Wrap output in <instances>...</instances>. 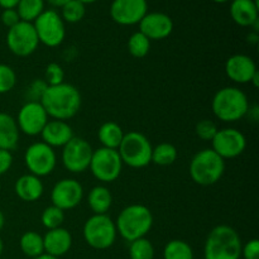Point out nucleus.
<instances>
[{
  "label": "nucleus",
  "instance_id": "obj_1",
  "mask_svg": "<svg viewBox=\"0 0 259 259\" xmlns=\"http://www.w3.org/2000/svg\"><path fill=\"white\" fill-rule=\"evenodd\" d=\"M40 104L48 118L66 121L78 113L82 98L76 86L62 82L60 85L48 86Z\"/></svg>",
  "mask_w": 259,
  "mask_h": 259
},
{
  "label": "nucleus",
  "instance_id": "obj_2",
  "mask_svg": "<svg viewBox=\"0 0 259 259\" xmlns=\"http://www.w3.org/2000/svg\"><path fill=\"white\" fill-rule=\"evenodd\" d=\"M243 243L240 235L229 225H217L207 235L204 245V259H239Z\"/></svg>",
  "mask_w": 259,
  "mask_h": 259
},
{
  "label": "nucleus",
  "instance_id": "obj_3",
  "mask_svg": "<svg viewBox=\"0 0 259 259\" xmlns=\"http://www.w3.org/2000/svg\"><path fill=\"white\" fill-rule=\"evenodd\" d=\"M250 103L247 94L235 86H227L217 91L211 101L214 115L224 123H235L248 115Z\"/></svg>",
  "mask_w": 259,
  "mask_h": 259
},
{
  "label": "nucleus",
  "instance_id": "obj_4",
  "mask_svg": "<svg viewBox=\"0 0 259 259\" xmlns=\"http://www.w3.org/2000/svg\"><path fill=\"white\" fill-rule=\"evenodd\" d=\"M153 214L147 206L141 204L128 205L116 218V232L124 240L131 243L146 238L153 227Z\"/></svg>",
  "mask_w": 259,
  "mask_h": 259
},
{
  "label": "nucleus",
  "instance_id": "obj_5",
  "mask_svg": "<svg viewBox=\"0 0 259 259\" xmlns=\"http://www.w3.org/2000/svg\"><path fill=\"white\" fill-rule=\"evenodd\" d=\"M225 172V161L211 148L199 151L189 166L192 181L200 186H212L222 180Z\"/></svg>",
  "mask_w": 259,
  "mask_h": 259
},
{
  "label": "nucleus",
  "instance_id": "obj_6",
  "mask_svg": "<svg viewBox=\"0 0 259 259\" xmlns=\"http://www.w3.org/2000/svg\"><path fill=\"white\" fill-rule=\"evenodd\" d=\"M152 149L151 142L143 133L128 132L124 134L118 152L123 164L138 169L152 163Z\"/></svg>",
  "mask_w": 259,
  "mask_h": 259
},
{
  "label": "nucleus",
  "instance_id": "obj_7",
  "mask_svg": "<svg viewBox=\"0 0 259 259\" xmlns=\"http://www.w3.org/2000/svg\"><path fill=\"white\" fill-rule=\"evenodd\" d=\"M85 242L96 250H105L113 247L116 240L115 222L108 214H94L82 228Z\"/></svg>",
  "mask_w": 259,
  "mask_h": 259
},
{
  "label": "nucleus",
  "instance_id": "obj_8",
  "mask_svg": "<svg viewBox=\"0 0 259 259\" xmlns=\"http://www.w3.org/2000/svg\"><path fill=\"white\" fill-rule=\"evenodd\" d=\"M123 166L118 149L100 147L93 152L89 169L98 181L110 184L119 179Z\"/></svg>",
  "mask_w": 259,
  "mask_h": 259
},
{
  "label": "nucleus",
  "instance_id": "obj_9",
  "mask_svg": "<svg viewBox=\"0 0 259 259\" xmlns=\"http://www.w3.org/2000/svg\"><path fill=\"white\" fill-rule=\"evenodd\" d=\"M39 43L50 48L58 47L65 40V22L55 10H45L33 23Z\"/></svg>",
  "mask_w": 259,
  "mask_h": 259
},
{
  "label": "nucleus",
  "instance_id": "obj_10",
  "mask_svg": "<svg viewBox=\"0 0 259 259\" xmlns=\"http://www.w3.org/2000/svg\"><path fill=\"white\" fill-rule=\"evenodd\" d=\"M7 46L13 55L18 57H28L37 51L39 46L37 33L33 23L20 20L7 33Z\"/></svg>",
  "mask_w": 259,
  "mask_h": 259
},
{
  "label": "nucleus",
  "instance_id": "obj_11",
  "mask_svg": "<svg viewBox=\"0 0 259 259\" xmlns=\"http://www.w3.org/2000/svg\"><path fill=\"white\" fill-rule=\"evenodd\" d=\"M24 163L29 174L37 177H45L52 174L57 164V156L52 147L43 142H35L27 148Z\"/></svg>",
  "mask_w": 259,
  "mask_h": 259
},
{
  "label": "nucleus",
  "instance_id": "obj_12",
  "mask_svg": "<svg viewBox=\"0 0 259 259\" xmlns=\"http://www.w3.org/2000/svg\"><path fill=\"white\" fill-rule=\"evenodd\" d=\"M93 147L80 137H73L65 147H62L61 161L63 167L71 174H82L90 166L93 157Z\"/></svg>",
  "mask_w": 259,
  "mask_h": 259
},
{
  "label": "nucleus",
  "instance_id": "obj_13",
  "mask_svg": "<svg viewBox=\"0 0 259 259\" xmlns=\"http://www.w3.org/2000/svg\"><path fill=\"white\" fill-rule=\"evenodd\" d=\"M247 138L235 128H223L218 131L211 141V149L223 159H233L244 153Z\"/></svg>",
  "mask_w": 259,
  "mask_h": 259
},
{
  "label": "nucleus",
  "instance_id": "obj_14",
  "mask_svg": "<svg viewBox=\"0 0 259 259\" xmlns=\"http://www.w3.org/2000/svg\"><path fill=\"white\" fill-rule=\"evenodd\" d=\"M48 120L50 118L42 104L34 101H25L15 119L20 133L29 137L39 136Z\"/></svg>",
  "mask_w": 259,
  "mask_h": 259
},
{
  "label": "nucleus",
  "instance_id": "obj_15",
  "mask_svg": "<svg viewBox=\"0 0 259 259\" xmlns=\"http://www.w3.org/2000/svg\"><path fill=\"white\" fill-rule=\"evenodd\" d=\"M83 199V187L77 180L62 179L53 186L51 201L53 206L68 211L81 204Z\"/></svg>",
  "mask_w": 259,
  "mask_h": 259
},
{
  "label": "nucleus",
  "instance_id": "obj_16",
  "mask_svg": "<svg viewBox=\"0 0 259 259\" xmlns=\"http://www.w3.org/2000/svg\"><path fill=\"white\" fill-rule=\"evenodd\" d=\"M147 0H114L110 7V15L120 25L139 24L147 14Z\"/></svg>",
  "mask_w": 259,
  "mask_h": 259
},
{
  "label": "nucleus",
  "instance_id": "obj_17",
  "mask_svg": "<svg viewBox=\"0 0 259 259\" xmlns=\"http://www.w3.org/2000/svg\"><path fill=\"white\" fill-rule=\"evenodd\" d=\"M258 72L254 60L248 55H233L225 62V73L235 83H250Z\"/></svg>",
  "mask_w": 259,
  "mask_h": 259
},
{
  "label": "nucleus",
  "instance_id": "obj_18",
  "mask_svg": "<svg viewBox=\"0 0 259 259\" xmlns=\"http://www.w3.org/2000/svg\"><path fill=\"white\" fill-rule=\"evenodd\" d=\"M174 30V22L163 13H147L139 22V32L149 40H161L168 37Z\"/></svg>",
  "mask_w": 259,
  "mask_h": 259
},
{
  "label": "nucleus",
  "instance_id": "obj_19",
  "mask_svg": "<svg viewBox=\"0 0 259 259\" xmlns=\"http://www.w3.org/2000/svg\"><path fill=\"white\" fill-rule=\"evenodd\" d=\"M39 136L42 137L43 143L52 147L53 149L62 148L75 137L72 128L67 121L55 120V119L47 121Z\"/></svg>",
  "mask_w": 259,
  "mask_h": 259
},
{
  "label": "nucleus",
  "instance_id": "obj_20",
  "mask_svg": "<svg viewBox=\"0 0 259 259\" xmlns=\"http://www.w3.org/2000/svg\"><path fill=\"white\" fill-rule=\"evenodd\" d=\"M43 245H45V253L60 258L68 253L72 247V235L62 227L47 230L43 237Z\"/></svg>",
  "mask_w": 259,
  "mask_h": 259
},
{
  "label": "nucleus",
  "instance_id": "obj_21",
  "mask_svg": "<svg viewBox=\"0 0 259 259\" xmlns=\"http://www.w3.org/2000/svg\"><path fill=\"white\" fill-rule=\"evenodd\" d=\"M14 190L20 200L27 202H34L42 197L43 192H45V186L39 177L32 174H27L17 180Z\"/></svg>",
  "mask_w": 259,
  "mask_h": 259
},
{
  "label": "nucleus",
  "instance_id": "obj_22",
  "mask_svg": "<svg viewBox=\"0 0 259 259\" xmlns=\"http://www.w3.org/2000/svg\"><path fill=\"white\" fill-rule=\"evenodd\" d=\"M258 0H234L230 5V15L240 27H252L258 20Z\"/></svg>",
  "mask_w": 259,
  "mask_h": 259
},
{
  "label": "nucleus",
  "instance_id": "obj_23",
  "mask_svg": "<svg viewBox=\"0 0 259 259\" xmlns=\"http://www.w3.org/2000/svg\"><path fill=\"white\" fill-rule=\"evenodd\" d=\"M20 132L10 114L0 113V149L14 151L19 143Z\"/></svg>",
  "mask_w": 259,
  "mask_h": 259
},
{
  "label": "nucleus",
  "instance_id": "obj_24",
  "mask_svg": "<svg viewBox=\"0 0 259 259\" xmlns=\"http://www.w3.org/2000/svg\"><path fill=\"white\" fill-rule=\"evenodd\" d=\"M88 204L94 214H106L113 205V195L108 187L98 185L89 192Z\"/></svg>",
  "mask_w": 259,
  "mask_h": 259
},
{
  "label": "nucleus",
  "instance_id": "obj_25",
  "mask_svg": "<svg viewBox=\"0 0 259 259\" xmlns=\"http://www.w3.org/2000/svg\"><path fill=\"white\" fill-rule=\"evenodd\" d=\"M124 132L121 126L115 121H105L101 124L98 131V138L101 147L110 149H118L124 138Z\"/></svg>",
  "mask_w": 259,
  "mask_h": 259
},
{
  "label": "nucleus",
  "instance_id": "obj_26",
  "mask_svg": "<svg viewBox=\"0 0 259 259\" xmlns=\"http://www.w3.org/2000/svg\"><path fill=\"white\" fill-rule=\"evenodd\" d=\"M19 247L23 254L30 258H37L45 253L43 237L35 232H27L20 237Z\"/></svg>",
  "mask_w": 259,
  "mask_h": 259
},
{
  "label": "nucleus",
  "instance_id": "obj_27",
  "mask_svg": "<svg viewBox=\"0 0 259 259\" xmlns=\"http://www.w3.org/2000/svg\"><path fill=\"white\" fill-rule=\"evenodd\" d=\"M45 12V0H19L17 13L22 22L32 23Z\"/></svg>",
  "mask_w": 259,
  "mask_h": 259
},
{
  "label": "nucleus",
  "instance_id": "obj_28",
  "mask_svg": "<svg viewBox=\"0 0 259 259\" xmlns=\"http://www.w3.org/2000/svg\"><path fill=\"white\" fill-rule=\"evenodd\" d=\"M179 157L177 148L171 143H159L152 149V162L158 166H171Z\"/></svg>",
  "mask_w": 259,
  "mask_h": 259
},
{
  "label": "nucleus",
  "instance_id": "obj_29",
  "mask_svg": "<svg viewBox=\"0 0 259 259\" xmlns=\"http://www.w3.org/2000/svg\"><path fill=\"white\" fill-rule=\"evenodd\" d=\"M163 259H194V250L185 240H169L164 245Z\"/></svg>",
  "mask_w": 259,
  "mask_h": 259
},
{
  "label": "nucleus",
  "instance_id": "obj_30",
  "mask_svg": "<svg viewBox=\"0 0 259 259\" xmlns=\"http://www.w3.org/2000/svg\"><path fill=\"white\" fill-rule=\"evenodd\" d=\"M151 50V40L141 32H136L128 40V51L133 57L143 58Z\"/></svg>",
  "mask_w": 259,
  "mask_h": 259
},
{
  "label": "nucleus",
  "instance_id": "obj_31",
  "mask_svg": "<svg viewBox=\"0 0 259 259\" xmlns=\"http://www.w3.org/2000/svg\"><path fill=\"white\" fill-rule=\"evenodd\" d=\"M131 259H154V247L147 238H141L129 245Z\"/></svg>",
  "mask_w": 259,
  "mask_h": 259
},
{
  "label": "nucleus",
  "instance_id": "obj_32",
  "mask_svg": "<svg viewBox=\"0 0 259 259\" xmlns=\"http://www.w3.org/2000/svg\"><path fill=\"white\" fill-rule=\"evenodd\" d=\"M40 222L47 230L61 228L65 222V211L51 205L43 210L42 215H40Z\"/></svg>",
  "mask_w": 259,
  "mask_h": 259
},
{
  "label": "nucleus",
  "instance_id": "obj_33",
  "mask_svg": "<svg viewBox=\"0 0 259 259\" xmlns=\"http://www.w3.org/2000/svg\"><path fill=\"white\" fill-rule=\"evenodd\" d=\"M86 8L85 4H82L78 0H70L67 4L62 7V19L63 22L67 23H77L85 17Z\"/></svg>",
  "mask_w": 259,
  "mask_h": 259
},
{
  "label": "nucleus",
  "instance_id": "obj_34",
  "mask_svg": "<svg viewBox=\"0 0 259 259\" xmlns=\"http://www.w3.org/2000/svg\"><path fill=\"white\" fill-rule=\"evenodd\" d=\"M17 73L10 66L0 63V94H7L14 89Z\"/></svg>",
  "mask_w": 259,
  "mask_h": 259
},
{
  "label": "nucleus",
  "instance_id": "obj_35",
  "mask_svg": "<svg viewBox=\"0 0 259 259\" xmlns=\"http://www.w3.org/2000/svg\"><path fill=\"white\" fill-rule=\"evenodd\" d=\"M48 85L45 81V78H37L33 80L25 89V98L27 101H34V103H40Z\"/></svg>",
  "mask_w": 259,
  "mask_h": 259
},
{
  "label": "nucleus",
  "instance_id": "obj_36",
  "mask_svg": "<svg viewBox=\"0 0 259 259\" xmlns=\"http://www.w3.org/2000/svg\"><path fill=\"white\" fill-rule=\"evenodd\" d=\"M218 131L219 129H218V125L215 124V121L209 120V119H202L195 126V133L204 142H211L215 134L218 133Z\"/></svg>",
  "mask_w": 259,
  "mask_h": 259
},
{
  "label": "nucleus",
  "instance_id": "obj_37",
  "mask_svg": "<svg viewBox=\"0 0 259 259\" xmlns=\"http://www.w3.org/2000/svg\"><path fill=\"white\" fill-rule=\"evenodd\" d=\"M45 81L48 86L60 85V83L65 82V71H63L62 66L56 62H51L50 65H47L45 72Z\"/></svg>",
  "mask_w": 259,
  "mask_h": 259
},
{
  "label": "nucleus",
  "instance_id": "obj_38",
  "mask_svg": "<svg viewBox=\"0 0 259 259\" xmlns=\"http://www.w3.org/2000/svg\"><path fill=\"white\" fill-rule=\"evenodd\" d=\"M242 255L244 259H259L258 239H250L242 247Z\"/></svg>",
  "mask_w": 259,
  "mask_h": 259
},
{
  "label": "nucleus",
  "instance_id": "obj_39",
  "mask_svg": "<svg viewBox=\"0 0 259 259\" xmlns=\"http://www.w3.org/2000/svg\"><path fill=\"white\" fill-rule=\"evenodd\" d=\"M2 22L5 27L12 28L20 22V18L15 9H4L2 13Z\"/></svg>",
  "mask_w": 259,
  "mask_h": 259
},
{
  "label": "nucleus",
  "instance_id": "obj_40",
  "mask_svg": "<svg viewBox=\"0 0 259 259\" xmlns=\"http://www.w3.org/2000/svg\"><path fill=\"white\" fill-rule=\"evenodd\" d=\"M13 154L12 152L0 149V176L7 174L13 164Z\"/></svg>",
  "mask_w": 259,
  "mask_h": 259
},
{
  "label": "nucleus",
  "instance_id": "obj_41",
  "mask_svg": "<svg viewBox=\"0 0 259 259\" xmlns=\"http://www.w3.org/2000/svg\"><path fill=\"white\" fill-rule=\"evenodd\" d=\"M19 0H0V7L4 9H14L17 8Z\"/></svg>",
  "mask_w": 259,
  "mask_h": 259
},
{
  "label": "nucleus",
  "instance_id": "obj_42",
  "mask_svg": "<svg viewBox=\"0 0 259 259\" xmlns=\"http://www.w3.org/2000/svg\"><path fill=\"white\" fill-rule=\"evenodd\" d=\"M248 42L250 43V45H257L259 42V35L258 33L255 32H252L249 35H248Z\"/></svg>",
  "mask_w": 259,
  "mask_h": 259
},
{
  "label": "nucleus",
  "instance_id": "obj_43",
  "mask_svg": "<svg viewBox=\"0 0 259 259\" xmlns=\"http://www.w3.org/2000/svg\"><path fill=\"white\" fill-rule=\"evenodd\" d=\"M47 2L50 3L51 5H53V7H60V8H62L63 5L67 4V3L70 2V0H47Z\"/></svg>",
  "mask_w": 259,
  "mask_h": 259
},
{
  "label": "nucleus",
  "instance_id": "obj_44",
  "mask_svg": "<svg viewBox=\"0 0 259 259\" xmlns=\"http://www.w3.org/2000/svg\"><path fill=\"white\" fill-rule=\"evenodd\" d=\"M250 83H253V86H254V88H258L259 86V72L255 73L254 77H253L252 81H250Z\"/></svg>",
  "mask_w": 259,
  "mask_h": 259
},
{
  "label": "nucleus",
  "instance_id": "obj_45",
  "mask_svg": "<svg viewBox=\"0 0 259 259\" xmlns=\"http://www.w3.org/2000/svg\"><path fill=\"white\" fill-rule=\"evenodd\" d=\"M34 259H58L57 257H53V255H50L47 254V253H43V254H40L39 257L34 258Z\"/></svg>",
  "mask_w": 259,
  "mask_h": 259
},
{
  "label": "nucleus",
  "instance_id": "obj_46",
  "mask_svg": "<svg viewBox=\"0 0 259 259\" xmlns=\"http://www.w3.org/2000/svg\"><path fill=\"white\" fill-rule=\"evenodd\" d=\"M4 225H5V217L4 214H3L2 210H0V232H2V229L4 228Z\"/></svg>",
  "mask_w": 259,
  "mask_h": 259
},
{
  "label": "nucleus",
  "instance_id": "obj_47",
  "mask_svg": "<svg viewBox=\"0 0 259 259\" xmlns=\"http://www.w3.org/2000/svg\"><path fill=\"white\" fill-rule=\"evenodd\" d=\"M78 2H81L82 3V4H93V3H95V2H98V0H78Z\"/></svg>",
  "mask_w": 259,
  "mask_h": 259
},
{
  "label": "nucleus",
  "instance_id": "obj_48",
  "mask_svg": "<svg viewBox=\"0 0 259 259\" xmlns=\"http://www.w3.org/2000/svg\"><path fill=\"white\" fill-rule=\"evenodd\" d=\"M3 250H4V243H3V239L0 238V257L3 254Z\"/></svg>",
  "mask_w": 259,
  "mask_h": 259
},
{
  "label": "nucleus",
  "instance_id": "obj_49",
  "mask_svg": "<svg viewBox=\"0 0 259 259\" xmlns=\"http://www.w3.org/2000/svg\"><path fill=\"white\" fill-rule=\"evenodd\" d=\"M212 2L218 3V4H223V3H227L228 0H212Z\"/></svg>",
  "mask_w": 259,
  "mask_h": 259
},
{
  "label": "nucleus",
  "instance_id": "obj_50",
  "mask_svg": "<svg viewBox=\"0 0 259 259\" xmlns=\"http://www.w3.org/2000/svg\"><path fill=\"white\" fill-rule=\"evenodd\" d=\"M0 259H2V258H0Z\"/></svg>",
  "mask_w": 259,
  "mask_h": 259
}]
</instances>
